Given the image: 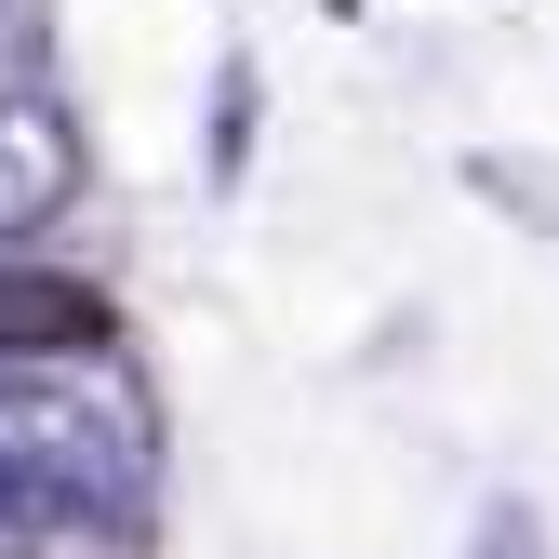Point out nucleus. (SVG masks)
Segmentation results:
<instances>
[{
  "label": "nucleus",
  "mask_w": 559,
  "mask_h": 559,
  "mask_svg": "<svg viewBox=\"0 0 559 559\" xmlns=\"http://www.w3.org/2000/svg\"><path fill=\"white\" fill-rule=\"evenodd\" d=\"M466 559H546V520L533 507H493V520H479V546Z\"/></svg>",
  "instance_id": "39448f33"
},
{
  "label": "nucleus",
  "mask_w": 559,
  "mask_h": 559,
  "mask_svg": "<svg viewBox=\"0 0 559 559\" xmlns=\"http://www.w3.org/2000/svg\"><path fill=\"white\" fill-rule=\"evenodd\" d=\"M120 307L94 294V280L67 266H0V360H53V346H107Z\"/></svg>",
  "instance_id": "f03ea898"
},
{
  "label": "nucleus",
  "mask_w": 559,
  "mask_h": 559,
  "mask_svg": "<svg viewBox=\"0 0 559 559\" xmlns=\"http://www.w3.org/2000/svg\"><path fill=\"white\" fill-rule=\"evenodd\" d=\"M81 200V120L53 94H0V227H40Z\"/></svg>",
  "instance_id": "f257e3e1"
},
{
  "label": "nucleus",
  "mask_w": 559,
  "mask_h": 559,
  "mask_svg": "<svg viewBox=\"0 0 559 559\" xmlns=\"http://www.w3.org/2000/svg\"><path fill=\"white\" fill-rule=\"evenodd\" d=\"M0 559H133L120 533H0Z\"/></svg>",
  "instance_id": "20e7f679"
},
{
  "label": "nucleus",
  "mask_w": 559,
  "mask_h": 559,
  "mask_svg": "<svg viewBox=\"0 0 559 559\" xmlns=\"http://www.w3.org/2000/svg\"><path fill=\"white\" fill-rule=\"evenodd\" d=\"M0 533H120V507H94L81 479H67L53 453L0 440Z\"/></svg>",
  "instance_id": "7ed1b4c3"
}]
</instances>
